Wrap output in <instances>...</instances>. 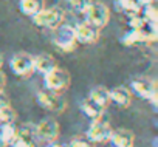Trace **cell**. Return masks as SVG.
<instances>
[{
  "instance_id": "obj_20",
  "label": "cell",
  "mask_w": 158,
  "mask_h": 147,
  "mask_svg": "<svg viewBox=\"0 0 158 147\" xmlns=\"http://www.w3.org/2000/svg\"><path fill=\"white\" fill-rule=\"evenodd\" d=\"M67 2H68V5L71 6V10H74L76 13L84 14V13L89 10V6L92 5L93 0H67Z\"/></svg>"
},
{
  "instance_id": "obj_24",
  "label": "cell",
  "mask_w": 158,
  "mask_h": 147,
  "mask_svg": "<svg viewBox=\"0 0 158 147\" xmlns=\"http://www.w3.org/2000/svg\"><path fill=\"white\" fill-rule=\"evenodd\" d=\"M68 147H93V142L89 141L87 138H74L70 141Z\"/></svg>"
},
{
  "instance_id": "obj_18",
  "label": "cell",
  "mask_w": 158,
  "mask_h": 147,
  "mask_svg": "<svg viewBox=\"0 0 158 147\" xmlns=\"http://www.w3.org/2000/svg\"><path fill=\"white\" fill-rule=\"evenodd\" d=\"M119 5L123 8V11H126L127 14H138L141 11V2L139 0H119Z\"/></svg>"
},
{
  "instance_id": "obj_21",
  "label": "cell",
  "mask_w": 158,
  "mask_h": 147,
  "mask_svg": "<svg viewBox=\"0 0 158 147\" xmlns=\"http://www.w3.org/2000/svg\"><path fill=\"white\" fill-rule=\"evenodd\" d=\"M143 10V17L149 22V23H156V19H158V13H156V8L153 3L150 5H146L141 8Z\"/></svg>"
},
{
  "instance_id": "obj_7",
  "label": "cell",
  "mask_w": 158,
  "mask_h": 147,
  "mask_svg": "<svg viewBox=\"0 0 158 147\" xmlns=\"http://www.w3.org/2000/svg\"><path fill=\"white\" fill-rule=\"evenodd\" d=\"M36 99H37L40 107L51 110V112H62L65 108V101L62 99V96L59 93H54V92H50V90L37 92Z\"/></svg>"
},
{
  "instance_id": "obj_14",
  "label": "cell",
  "mask_w": 158,
  "mask_h": 147,
  "mask_svg": "<svg viewBox=\"0 0 158 147\" xmlns=\"http://www.w3.org/2000/svg\"><path fill=\"white\" fill-rule=\"evenodd\" d=\"M93 102H96L99 107L106 108L109 104H110V90H107L106 87H96L90 92V96H89Z\"/></svg>"
},
{
  "instance_id": "obj_26",
  "label": "cell",
  "mask_w": 158,
  "mask_h": 147,
  "mask_svg": "<svg viewBox=\"0 0 158 147\" xmlns=\"http://www.w3.org/2000/svg\"><path fill=\"white\" fill-rule=\"evenodd\" d=\"M5 84H6V76L3 75L2 71H0V92H3V88H5Z\"/></svg>"
},
{
  "instance_id": "obj_25",
  "label": "cell",
  "mask_w": 158,
  "mask_h": 147,
  "mask_svg": "<svg viewBox=\"0 0 158 147\" xmlns=\"http://www.w3.org/2000/svg\"><path fill=\"white\" fill-rule=\"evenodd\" d=\"M6 105H11L10 104V98H8V95L5 92H0V108H3Z\"/></svg>"
},
{
  "instance_id": "obj_29",
  "label": "cell",
  "mask_w": 158,
  "mask_h": 147,
  "mask_svg": "<svg viewBox=\"0 0 158 147\" xmlns=\"http://www.w3.org/2000/svg\"><path fill=\"white\" fill-rule=\"evenodd\" d=\"M0 147H6V144H5V142H3L2 139H0Z\"/></svg>"
},
{
  "instance_id": "obj_28",
  "label": "cell",
  "mask_w": 158,
  "mask_h": 147,
  "mask_svg": "<svg viewBox=\"0 0 158 147\" xmlns=\"http://www.w3.org/2000/svg\"><path fill=\"white\" fill-rule=\"evenodd\" d=\"M2 65H3V57H2V54H0V68H2Z\"/></svg>"
},
{
  "instance_id": "obj_9",
  "label": "cell",
  "mask_w": 158,
  "mask_h": 147,
  "mask_svg": "<svg viewBox=\"0 0 158 147\" xmlns=\"http://www.w3.org/2000/svg\"><path fill=\"white\" fill-rule=\"evenodd\" d=\"M74 36H76V42L77 43H85V45H92L96 43L99 39V28L84 22V23H77L74 27Z\"/></svg>"
},
{
  "instance_id": "obj_12",
  "label": "cell",
  "mask_w": 158,
  "mask_h": 147,
  "mask_svg": "<svg viewBox=\"0 0 158 147\" xmlns=\"http://www.w3.org/2000/svg\"><path fill=\"white\" fill-rule=\"evenodd\" d=\"M133 141H135V135L126 129L113 130L110 136V142L115 147H133Z\"/></svg>"
},
{
  "instance_id": "obj_2",
  "label": "cell",
  "mask_w": 158,
  "mask_h": 147,
  "mask_svg": "<svg viewBox=\"0 0 158 147\" xmlns=\"http://www.w3.org/2000/svg\"><path fill=\"white\" fill-rule=\"evenodd\" d=\"M54 31V36H53V43L65 51V53H70L76 48L77 42H76V36H74V28L70 27V25H60L57 27Z\"/></svg>"
},
{
  "instance_id": "obj_4",
  "label": "cell",
  "mask_w": 158,
  "mask_h": 147,
  "mask_svg": "<svg viewBox=\"0 0 158 147\" xmlns=\"http://www.w3.org/2000/svg\"><path fill=\"white\" fill-rule=\"evenodd\" d=\"M84 14H85L87 23H90V25H93L99 30L104 28L110 20V11L101 2H92V5L89 6V10Z\"/></svg>"
},
{
  "instance_id": "obj_15",
  "label": "cell",
  "mask_w": 158,
  "mask_h": 147,
  "mask_svg": "<svg viewBox=\"0 0 158 147\" xmlns=\"http://www.w3.org/2000/svg\"><path fill=\"white\" fill-rule=\"evenodd\" d=\"M44 8V0H20V10L25 16L33 17Z\"/></svg>"
},
{
  "instance_id": "obj_6",
  "label": "cell",
  "mask_w": 158,
  "mask_h": 147,
  "mask_svg": "<svg viewBox=\"0 0 158 147\" xmlns=\"http://www.w3.org/2000/svg\"><path fill=\"white\" fill-rule=\"evenodd\" d=\"M132 90L138 96H141L144 99H149L153 105H156L158 90H156V82L155 81H149V79H144V78L133 79L132 81Z\"/></svg>"
},
{
  "instance_id": "obj_27",
  "label": "cell",
  "mask_w": 158,
  "mask_h": 147,
  "mask_svg": "<svg viewBox=\"0 0 158 147\" xmlns=\"http://www.w3.org/2000/svg\"><path fill=\"white\" fill-rule=\"evenodd\" d=\"M50 147H64V145H59V144H54V142H51V145Z\"/></svg>"
},
{
  "instance_id": "obj_10",
  "label": "cell",
  "mask_w": 158,
  "mask_h": 147,
  "mask_svg": "<svg viewBox=\"0 0 158 147\" xmlns=\"http://www.w3.org/2000/svg\"><path fill=\"white\" fill-rule=\"evenodd\" d=\"M59 124L54 119H42L37 125H36V136H39L40 139L47 141V142H54L59 136Z\"/></svg>"
},
{
  "instance_id": "obj_5",
  "label": "cell",
  "mask_w": 158,
  "mask_h": 147,
  "mask_svg": "<svg viewBox=\"0 0 158 147\" xmlns=\"http://www.w3.org/2000/svg\"><path fill=\"white\" fill-rule=\"evenodd\" d=\"M113 133V129L109 121H106L102 116L98 119H93L87 130V139L92 142H106L110 141V136Z\"/></svg>"
},
{
  "instance_id": "obj_13",
  "label": "cell",
  "mask_w": 158,
  "mask_h": 147,
  "mask_svg": "<svg viewBox=\"0 0 158 147\" xmlns=\"http://www.w3.org/2000/svg\"><path fill=\"white\" fill-rule=\"evenodd\" d=\"M56 67H57V62L51 54H39L34 57V70L42 73L44 76L51 70H54Z\"/></svg>"
},
{
  "instance_id": "obj_8",
  "label": "cell",
  "mask_w": 158,
  "mask_h": 147,
  "mask_svg": "<svg viewBox=\"0 0 158 147\" xmlns=\"http://www.w3.org/2000/svg\"><path fill=\"white\" fill-rule=\"evenodd\" d=\"M11 70L17 76H28L34 71V56L28 53H17L11 59Z\"/></svg>"
},
{
  "instance_id": "obj_11",
  "label": "cell",
  "mask_w": 158,
  "mask_h": 147,
  "mask_svg": "<svg viewBox=\"0 0 158 147\" xmlns=\"http://www.w3.org/2000/svg\"><path fill=\"white\" fill-rule=\"evenodd\" d=\"M110 102H115L121 108H127L132 104V93L126 87H115L110 90Z\"/></svg>"
},
{
  "instance_id": "obj_17",
  "label": "cell",
  "mask_w": 158,
  "mask_h": 147,
  "mask_svg": "<svg viewBox=\"0 0 158 147\" xmlns=\"http://www.w3.org/2000/svg\"><path fill=\"white\" fill-rule=\"evenodd\" d=\"M16 135H17V127L14 125V122H8V124L0 125V139H2L6 145H10L14 141Z\"/></svg>"
},
{
  "instance_id": "obj_22",
  "label": "cell",
  "mask_w": 158,
  "mask_h": 147,
  "mask_svg": "<svg viewBox=\"0 0 158 147\" xmlns=\"http://www.w3.org/2000/svg\"><path fill=\"white\" fill-rule=\"evenodd\" d=\"M129 25H130L132 30H143V28H146V27L149 25V22L138 13V14H132V16H130Z\"/></svg>"
},
{
  "instance_id": "obj_23",
  "label": "cell",
  "mask_w": 158,
  "mask_h": 147,
  "mask_svg": "<svg viewBox=\"0 0 158 147\" xmlns=\"http://www.w3.org/2000/svg\"><path fill=\"white\" fill-rule=\"evenodd\" d=\"M11 147H34V141L33 139H27V138H22V136H17L14 138V141L10 144Z\"/></svg>"
},
{
  "instance_id": "obj_3",
  "label": "cell",
  "mask_w": 158,
  "mask_h": 147,
  "mask_svg": "<svg viewBox=\"0 0 158 147\" xmlns=\"http://www.w3.org/2000/svg\"><path fill=\"white\" fill-rule=\"evenodd\" d=\"M44 81H45L47 90L54 92V93H60L65 88H68L71 79H70V75H68L67 70L56 67L54 70H51L50 73H47L44 76Z\"/></svg>"
},
{
  "instance_id": "obj_1",
  "label": "cell",
  "mask_w": 158,
  "mask_h": 147,
  "mask_svg": "<svg viewBox=\"0 0 158 147\" xmlns=\"http://www.w3.org/2000/svg\"><path fill=\"white\" fill-rule=\"evenodd\" d=\"M33 22L40 28L56 30L64 22V11L59 8H44L33 16Z\"/></svg>"
},
{
  "instance_id": "obj_19",
  "label": "cell",
  "mask_w": 158,
  "mask_h": 147,
  "mask_svg": "<svg viewBox=\"0 0 158 147\" xmlns=\"http://www.w3.org/2000/svg\"><path fill=\"white\" fill-rule=\"evenodd\" d=\"M17 118L14 108L11 105H6L3 108H0V124H8V122H14Z\"/></svg>"
},
{
  "instance_id": "obj_16",
  "label": "cell",
  "mask_w": 158,
  "mask_h": 147,
  "mask_svg": "<svg viewBox=\"0 0 158 147\" xmlns=\"http://www.w3.org/2000/svg\"><path fill=\"white\" fill-rule=\"evenodd\" d=\"M82 112L89 116V118H92V119H98V118H101L102 115H104V110L106 108H102V107H99L96 102H93L90 98H87L84 102H82Z\"/></svg>"
}]
</instances>
